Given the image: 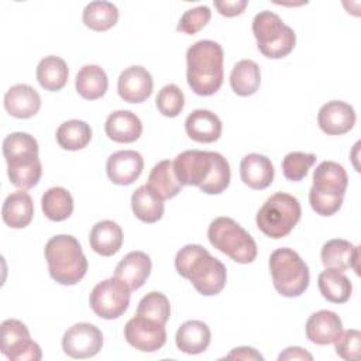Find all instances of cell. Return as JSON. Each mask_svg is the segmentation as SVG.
I'll return each instance as SVG.
<instances>
[{
	"label": "cell",
	"mask_w": 361,
	"mask_h": 361,
	"mask_svg": "<svg viewBox=\"0 0 361 361\" xmlns=\"http://www.w3.org/2000/svg\"><path fill=\"white\" fill-rule=\"evenodd\" d=\"M175 268L178 274L189 279L195 289L203 296L220 293L227 282L224 264L199 244L182 247L176 252Z\"/></svg>",
	"instance_id": "6da1fadb"
},
{
	"label": "cell",
	"mask_w": 361,
	"mask_h": 361,
	"mask_svg": "<svg viewBox=\"0 0 361 361\" xmlns=\"http://www.w3.org/2000/svg\"><path fill=\"white\" fill-rule=\"evenodd\" d=\"M224 51L212 39H200L186 52V79L199 96H212L223 85Z\"/></svg>",
	"instance_id": "7a4b0ae2"
},
{
	"label": "cell",
	"mask_w": 361,
	"mask_h": 361,
	"mask_svg": "<svg viewBox=\"0 0 361 361\" xmlns=\"http://www.w3.org/2000/svg\"><path fill=\"white\" fill-rule=\"evenodd\" d=\"M1 149L10 182L20 190L34 188L42 175L37 140L28 133H11L3 140Z\"/></svg>",
	"instance_id": "3957f363"
},
{
	"label": "cell",
	"mask_w": 361,
	"mask_h": 361,
	"mask_svg": "<svg viewBox=\"0 0 361 361\" xmlns=\"http://www.w3.org/2000/svg\"><path fill=\"white\" fill-rule=\"evenodd\" d=\"M45 259L51 278L61 285H76L87 271V259L79 241L69 234H58L45 244Z\"/></svg>",
	"instance_id": "277c9868"
},
{
	"label": "cell",
	"mask_w": 361,
	"mask_h": 361,
	"mask_svg": "<svg viewBox=\"0 0 361 361\" xmlns=\"http://www.w3.org/2000/svg\"><path fill=\"white\" fill-rule=\"evenodd\" d=\"M347 186L348 176L343 165L334 161L320 162L313 172V185L309 190L312 209L320 216H333L343 204Z\"/></svg>",
	"instance_id": "5b68a950"
},
{
	"label": "cell",
	"mask_w": 361,
	"mask_h": 361,
	"mask_svg": "<svg viewBox=\"0 0 361 361\" xmlns=\"http://www.w3.org/2000/svg\"><path fill=\"white\" fill-rule=\"evenodd\" d=\"M269 271L275 290L285 298H298L309 286V267L290 248H276L269 257Z\"/></svg>",
	"instance_id": "8992f818"
},
{
	"label": "cell",
	"mask_w": 361,
	"mask_h": 361,
	"mask_svg": "<svg viewBox=\"0 0 361 361\" xmlns=\"http://www.w3.org/2000/svg\"><path fill=\"white\" fill-rule=\"evenodd\" d=\"M210 244L238 264H251L258 254L254 238L231 217L220 216L207 228Z\"/></svg>",
	"instance_id": "52a82bcc"
},
{
	"label": "cell",
	"mask_w": 361,
	"mask_h": 361,
	"mask_svg": "<svg viewBox=\"0 0 361 361\" xmlns=\"http://www.w3.org/2000/svg\"><path fill=\"white\" fill-rule=\"evenodd\" d=\"M302 216L299 200L285 192L271 195L257 213V227L269 238L286 237Z\"/></svg>",
	"instance_id": "ba28073f"
},
{
	"label": "cell",
	"mask_w": 361,
	"mask_h": 361,
	"mask_svg": "<svg viewBox=\"0 0 361 361\" xmlns=\"http://www.w3.org/2000/svg\"><path fill=\"white\" fill-rule=\"evenodd\" d=\"M252 34L259 52L269 59H281L289 55L296 44L295 31L269 10L259 11L254 17Z\"/></svg>",
	"instance_id": "9c48e42d"
},
{
	"label": "cell",
	"mask_w": 361,
	"mask_h": 361,
	"mask_svg": "<svg viewBox=\"0 0 361 361\" xmlns=\"http://www.w3.org/2000/svg\"><path fill=\"white\" fill-rule=\"evenodd\" d=\"M131 298L130 286L117 276L99 282L90 292L89 305L102 319L111 320L124 314Z\"/></svg>",
	"instance_id": "30bf717a"
},
{
	"label": "cell",
	"mask_w": 361,
	"mask_h": 361,
	"mask_svg": "<svg viewBox=\"0 0 361 361\" xmlns=\"http://www.w3.org/2000/svg\"><path fill=\"white\" fill-rule=\"evenodd\" d=\"M1 351L13 361H39L41 347L31 340L27 326L16 319L1 323Z\"/></svg>",
	"instance_id": "8fae6325"
},
{
	"label": "cell",
	"mask_w": 361,
	"mask_h": 361,
	"mask_svg": "<svg viewBox=\"0 0 361 361\" xmlns=\"http://www.w3.org/2000/svg\"><path fill=\"white\" fill-rule=\"evenodd\" d=\"M124 338L135 350L144 353L158 351L166 343L165 324L137 314L126 323Z\"/></svg>",
	"instance_id": "7c38bea8"
},
{
	"label": "cell",
	"mask_w": 361,
	"mask_h": 361,
	"mask_svg": "<svg viewBox=\"0 0 361 361\" xmlns=\"http://www.w3.org/2000/svg\"><path fill=\"white\" fill-rule=\"evenodd\" d=\"M103 345V334L99 327L90 323H76L62 337V348L66 355L76 360L94 357Z\"/></svg>",
	"instance_id": "4fadbf2b"
},
{
	"label": "cell",
	"mask_w": 361,
	"mask_h": 361,
	"mask_svg": "<svg viewBox=\"0 0 361 361\" xmlns=\"http://www.w3.org/2000/svg\"><path fill=\"white\" fill-rule=\"evenodd\" d=\"M213 151L188 149L173 161V171L182 186H200L210 175Z\"/></svg>",
	"instance_id": "5bb4252c"
},
{
	"label": "cell",
	"mask_w": 361,
	"mask_h": 361,
	"mask_svg": "<svg viewBox=\"0 0 361 361\" xmlns=\"http://www.w3.org/2000/svg\"><path fill=\"white\" fill-rule=\"evenodd\" d=\"M152 89L154 80L151 73L140 65L124 69L117 80L118 96L127 103L145 102L152 94Z\"/></svg>",
	"instance_id": "9a60e30c"
},
{
	"label": "cell",
	"mask_w": 361,
	"mask_h": 361,
	"mask_svg": "<svg viewBox=\"0 0 361 361\" xmlns=\"http://www.w3.org/2000/svg\"><path fill=\"white\" fill-rule=\"evenodd\" d=\"M353 106L343 100H331L323 104L317 113V124L327 135H341L348 133L355 124Z\"/></svg>",
	"instance_id": "2e32d148"
},
{
	"label": "cell",
	"mask_w": 361,
	"mask_h": 361,
	"mask_svg": "<svg viewBox=\"0 0 361 361\" xmlns=\"http://www.w3.org/2000/svg\"><path fill=\"white\" fill-rule=\"evenodd\" d=\"M144 169V158L134 149L113 152L106 162L109 179L116 185H130L137 180Z\"/></svg>",
	"instance_id": "e0dca14e"
},
{
	"label": "cell",
	"mask_w": 361,
	"mask_h": 361,
	"mask_svg": "<svg viewBox=\"0 0 361 361\" xmlns=\"http://www.w3.org/2000/svg\"><path fill=\"white\" fill-rule=\"evenodd\" d=\"M41 107L39 93L30 85L18 83L4 94V109L16 118H31Z\"/></svg>",
	"instance_id": "ac0fdd59"
},
{
	"label": "cell",
	"mask_w": 361,
	"mask_h": 361,
	"mask_svg": "<svg viewBox=\"0 0 361 361\" xmlns=\"http://www.w3.org/2000/svg\"><path fill=\"white\" fill-rule=\"evenodd\" d=\"M185 131L196 142L210 144L220 138L223 126L220 118L210 110L196 109L185 120Z\"/></svg>",
	"instance_id": "d6986e66"
},
{
	"label": "cell",
	"mask_w": 361,
	"mask_h": 361,
	"mask_svg": "<svg viewBox=\"0 0 361 361\" xmlns=\"http://www.w3.org/2000/svg\"><path fill=\"white\" fill-rule=\"evenodd\" d=\"M241 180L251 189H267L275 176V169L271 159L261 154H247L240 162Z\"/></svg>",
	"instance_id": "ffe728a7"
},
{
	"label": "cell",
	"mask_w": 361,
	"mask_h": 361,
	"mask_svg": "<svg viewBox=\"0 0 361 361\" xmlns=\"http://www.w3.org/2000/svg\"><path fill=\"white\" fill-rule=\"evenodd\" d=\"M104 131L110 140L121 144H130L141 137L142 123L135 113L130 110H117L106 118Z\"/></svg>",
	"instance_id": "44dd1931"
},
{
	"label": "cell",
	"mask_w": 361,
	"mask_h": 361,
	"mask_svg": "<svg viewBox=\"0 0 361 361\" xmlns=\"http://www.w3.org/2000/svg\"><path fill=\"white\" fill-rule=\"evenodd\" d=\"M343 330V322L331 310H319L313 313L305 326L306 337L317 345H327L336 340Z\"/></svg>",
	"instance_id": "7402d4cb"
},
{
	"label": "cell",
	"mask_w": 361,
	"mask_h": 361,
	"mask_svg": "<svg viewBox=\"0 0 361 361\" xmlns=\"http://www.w3.org/2000/svg\"><path fill=\"white\" fill-rule=\"evenodd\" d=\"M358 247L343 238H333L323 244L320 251L322 262L326 268L345 271L353 268L358 274Z\"/></svg>",
	"instance_id": "603a6c76"
},
{
	"label": "cell",
	"mask_w": 361,
	"mask_h": 361,
	"mask_svg": "<svg viewBox=\"0 0 361 361\" xmlns=\"http://www.w3.org/2000/svg\"><path fill=\"white\" fill-rule=\"evenodd\" d=\"M151 258L142 251H131L117 264L114 276L124 281L131 290L140 289L151 274Z\"/></svg>",
	"instance_id": "cb8c5ba5"
},
{
	"label": "cell",
	"mask_w": 361,
	"mask_h": 361,
	"mask_svg": "<svg viewBox=\"0 0 361 361\" xmlns=\"http://www.w3.org/2000/svg\"><path fill=\"white\" fill-rule=\"evenodd\" d=\"M212 333L206 323L202 320H188L176 331V347L185 354H202L210 344Z\"/></svg>",
	"instance_id": "d4e9b609"
},
{
	"label": "cell",
	"mask_w": 361,
	"mask_h": 361,
	"mask_svg": "<svg viewBox=\"0 0 361 361\" xmlns=\"http://www.w3.org/2000/svg\"><path fill=\"white\" fill-rule=\"evenodd\" d=\"M123 230L113 220H102L96 223L89 235L92 250L102 257L117 254L123 245Z\"/></svg>",
	"instance_id": "484cf974"
},
{
	"label": "cell",
	"mask_w": 361,
	"mask_h": 361,
	"mask_svg": "<svg viewBox=\"0 0 361 361\" xmlns=\"http://www.w3.org/2000/svg\"><path fill=\"white\" fill-rule=\"evenodd\" d=\"M3 221L11 228L27 227L34 217V203L25 190L8 195L1 207Z\"/></svg>",
	"instance_id": "4316f807"
},
{
	"label": "cell",
	"mask_w": 361,
	"mask_h": 361,
	"mask_svg": "<svg viewBox=\"0 0 361 361\" xmlns=\"http://www.w3.org/2000/svg\"><path fill=\"white\" fill-rule=\"evenodd\" d=\"M131 209L134 216L144 223H157L164 216V199L151 188L142 185L131 195Z\"/></svg>",
	"instance_id": "83f0119b"
},
{
	"label": "cell",
	"mask_w": 361,
	"mask_h": 361,
	"mask_svg": "<svg viewBox=\"0 0 361 361\" xmlns=\"http://www.w3.org/2000/svg\"><path fill=\"white\" fill-rule=\"evenodd\" d=\"M75 87L79 96L86 100H97L103 97L109 87L106 72L99 65H85L79 69Z\"/></svg>",
	"instance_id": "f1b7e54d"
},
{
	"label": "cell",
	"mask_w": 361,
	"mask_h": 361,
	"mask_svg": "<svg viewBox=\"0 0 361 361\" xmlns=\"http://www.w3.org/2000/svg\"><path fill=\"white\" fill-rule=\"evenodd\" d=\"M317 285L322 296L331 303H344L350 299L353 292L351 281L343 271L326 268L319 274Z\"/></svg>",
	"instance_id": "f546056e"
},
{
	"label": "cell",
	"mask_w": 361,
	"mask_h": 361,
	"mask_svg": "<svg viewBox=\"0 0 361 361\" xmlns=\"http://www.w3.org/2000/svg\"><path fill=\"white\" fill-rule=\"evenodd\" d=\"M35 76L41 87L48 92H58L66 85L69 69L62 58L48 55L42 58L37 65Z\"/></svg>",
	"instance_id": "4dcf8cb0"
},
{
	"label": "cell",
	"mask_w": 361,
	"mask_h": 361,
	"mask_svg": "<svg viewBox=\"0 0 361 361\" xmlns=\"http://www.w3.org/2000/svg\"><path fill=\"white\" fill-rule=\"evenodd\" d=\"M261 85V71L257 62L251 59L238 61L230 73V86L238 96L254 94Z\"/></svg>",
	"instance_id": "1f68e13d"
},
{
	"label": "cell",
	"mask_w": 361,
	"mask_h": 361,
	"mask_svg": "<svg viewBox=\"0 0 361 361\" xmlns=\"http://www.w3.org/2000/svg\"><path fill=\"white\" fill-rule=\"evenodd\" d=\"M147 186L151 188L164 200L175 197L180 192L182 185L175 175L173 161L164 159L154 165L148 175Z\"/></svg>",
	"instance_id": "d6a6232c"
},
{
	"label": "cell",
	"mask_w": 361,
	"mask_h": 361,
	"mask_svg": "<svg viewBox=\"0 0 361 361\" xmlns=\"http://www.w3.org/2000/svg\"><path fill=\"white\" fill-rule=\"evenodd\" d=\"M42 213L51 221H63L73 212L72 195L62 186L49 188L41 197Z\"/></svg>",
	"instance_id": "836d02e7"
},
{
	"label": "cell",
	"mask_w": 361,
	"mask_h": 361,
	"mask_svg": "<svg viewBox=\"0 0 361 361\" xmlns=\"http://www.w3.org/2000/svg\"><path fill=\"white\" fill-rule=\"evenodd\" d=\"M83 24L93 31H107L116 25L118 20V8L116 4L104 0H96L86 4L82 14Z\"/></svg>",
	"instance_id": "e575fe53"
},
{
	"label": "cell",
	"mask_w": 361,
	"mask_h": 361,
	"mask_svg": "<svg viewBox=\"0 0 361 361\" xmlns=\"http://www.w3.org/2000/svg\"><path fill=\"white\" fill-rule=\"evenodd\" d=\"M56 142L68 151H79L87 147L92 140V128L83 120L63 121L56 130Z\"/></svg>",
	"instance_id": "d590c367"
},
{
	"label": "cell",
	"mask_w": 361,
	"mask_h": 361,
	"mask_svg": "<svg viewBox=\"0 0 361 361\" xmlns=\"http://www.w3.org/2000/svg\"><path fill=\"white\" fill-rule=\"evenodd\" d=\"M230 165L228 161L219 152L213 151V166L207 179L199 186L203 193L207 195H220L230 185Z\"/></svg>",
	"instance_id": "8d00e7d4"
},
{
	"label": "cell",
	"mask_w": 361,
	"mask_h": 361,
	"mask_svg": "<svg viewBox=\"0 0 361 361\" xmlns=\"http://www.w3.org/2000/svg\"><path fill=\"white\" fill-rule=\"evenodd\" d=\"M137 314L165 324L171 316L169 300L164 293L152 290L138 302Z\"/></svg>",
	"instance_id": "74e56055"
},
{
	"label": "cell",
	"mask_w": 361,
	"mask_h": 361,
	"mask_svg": "<svg viewBox=\"0 0 361 361\" xmlns=\"http://www.w3.org/2000/svg\"><path fill=\"white\" fill-rule=\"evenodd\" d=\"M316 162V155L314 154H306L300 151H293L285 155L282 161V172L283 176L288 180L292 182H299L303 178H306L309 169L313 166Z\"/></svg>",
	"instance_id": "f35d334b"
},
{
	"label": "cell",
	"mask_w": 361,
	"mask_h": 361,
	"mask_svg": "<svg viewBox=\"0 0 361 361\" xmlns=\"http://www.w3.org/2000/svg\"><path fill=\"white\" fill-rule=\"evenodd\" d=\"M157 109L165 117H176L185 107V94L173 83L165 85L157 94Z\"/></svg>",
	"instance_id": "ab89813d"
},
{
	"label": "cell",
	"mask_w": 361,
	"mask_h": 361,
	"mask_svg": "<svg viewBox=\"0 0 361 361\" xmlns=\"http://www.w3.org/2000/svg\"><path fill=\"white\" fill-rule=\"evenodd\" d=\"M210 18H212V11L207 6H197L195 8H189L179 18L176 31L188 35H193L199 32L203 27H206Z\"/></svg>",
	"instance_id": "60d3db41"
},
{
	"label": "cell",
	"mask_w": 361,
	"mask_h": 361,
	"mask_svg": "<svg viewBox=\"0 0 361 361\" xmlns=\"http://www.w3.org/2000/svg\"><path fill=\"white\" fill-rule=\"evenodd\" d=\"M334 350L336 354L347 361L357 360L360 357V347H361V333L355 329L341 330V333L336 337Z\"/></svg>",
	"instance_id": "b9f144b4"
},
{
	"label": "cell",
	"mask_w": 361,
	"mask_h": 361,
	"mask_svg": "<svg viewBox=\"0 0 361 361\" xmlns=\"http://www.w3.org/2000/svg\"><path fill=\"white\" fill-rule=\"evenodd\" d=\"M248 6L247 0H216L214 7L224 17H235L244 13Z\"/></svg>",
	"instance_id": "7bdbcfd3"
},
{
	"label": "cell",
	"mask_w": 361,
	"mask_h": 361,
	"mask_svg": "<svg viewBox=\"0 0 361 361\" xmlns=\"http://www.w3.org/2000/svg\"><path fill=\"white\" fill-rule=\"evenodd\" d=\"M226 358H237V360H259L264 361V357L252 347H237L233 348Z\"/></svg>",
	"instance_id": "ee69618b"
},
{
	"label": "cell",
	"mask_w": 361,
	"mask_h": 361,
	"mask_svg": "<svg viewBox=\"0 0 361 361\" xmlns=\"http://www.w3.org/2000/svg\"><path fill=\"white\" fill-rule=\"evenodd\" d=\"M278 360L279 361H285V360H309V361H312L313 355L302 347H288L279 354Z\"/></svg>",
	"instance_id": "f6af8a7d"
}]
</instances>
